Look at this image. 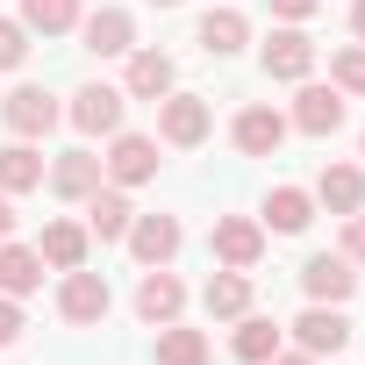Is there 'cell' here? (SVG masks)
<instances>
[{"label":"cell","instance_id":"cell-1","mask_svg":"<svg viewBox=\"0 0 365 365\" xmlns=\"http://www.w3.org/2000/svg\"><path fill=\"white\" fill-rule=\"evenodd\" d=\"M108 308H115V294H108V279L101 272H65V287H58V315L65 322H108Z\"/></svg>","mask_w":365,"mask_h":365},{"label":"cell","instance_id":"cell-2","mask_svg":"<svg viewBox=\"0 0 365 365\" xmlns=\"http://www.w3.org/2000/svg\"><path fill=\"white\" fill-rule=\"evenodd\" d=\"M208 244H215V258H222V265H230V272H251V265H258V258H265V230H258V222H251V215H222V222H215V237H208Z\"/></svg>","mask_w":365,"mask_h":365},{"label":"cell","instance_id":"cell-3","mask_svg":"<svg viewBox=\"0 0 365 365\" xmlns=\"http://www.w3.org/2000/svg\"><path fill=\"white\" fill-rule=\"evenodd\" d=\"M158 136L179 143V150H194V143L208 136V101H201V93H165V108H158Z\"/></svg>","mask_w":365,"mask_h":365},{"label":"cell","instance_id":"cell-4","mask_svg":"<svg viewBox=\"0 0 365 365\" xmlns=\"http://www.w3.org/2000/svg\"><path fill=\"white\" fill-rule=\"evenodd\" d=\"M122 101L129 93H115V86H79L72 93V129L79 136H115L122 129Z\"/></svg>","mask_w":365,"mask_h":365},{"label":"cell","instance_id":"cell-5","mask_svg":"<svg viewBox=\"0 0 365 365\" xmlns=\"http://www.w3.org/2000/svg\"><path fill=\"white\" fill-rule=\"evenodd\" d=\"M101 172L115 179V187H143V179H158V143L150 136H115V150L101 158Z\"/></svg>","mask_w":365,"mask_h":365},{"label":"cell","instance_id":"cell-6","mask_svg":"<svg viewBox=\"0 0 365 365\" xmlns=\"http://www.w3.org/2000/svg\"><path fill=\"white\" fill-rule=\"evenodd\" d=\"M301 287H308V301H329V308H344L351 294H358V272H351V258H308L301 265Z\"/></svg>","mask_w":365,"mask_h":365},{"label":"cell","instance_id":"cell-7","mask_svg":"<svg viewBox=\"0 0 365 365\" xmlns=\"http://www.w3.org/2000/svg\"><path fill=\"white\" fill-rule=\"evenodd\" d=\"M179 308H187V287H179L165 265H150V272H143V287H136V315L165 329V322H179Z\"/></svg>","mask_w":365,"mask_h":365},{"label":"cell","instance_id":"cell-8","mask_svg":"<svg viewBox=\"0 0 365 365\" xmlns=\"http://www.w3.org/2000/svg\"><path fill=\"white\" fill-rule=\"evenodd\" d=\"M0 115H8V129H15V136H51V122H58V101H51L43 86H15L8 101H0Z\"/></svg>","mask_w":365,"mask_h":365},{"label":"cell","instance_id":"cell-9","mask_svg":"<svg viewBox=\"0 0 365 365\" xmlns=\"http://www.w3.org/2000/svg\"><path fill=\"white\" fill-rule=\"evenodd\" d=\"M79 36H86L93 58H122V51H136V22H129L122 8H93V15L79 22Z\"/></svg>","mask_w":365,"mask_h":365},{"label":"cell","instance_id":"cell-10","mask_svg":"<svg viewBox=\"0 0 365 365\" xmlns=\"http://www.w3.org/2000/svg\"><path fill=\"white\" fill-rule=\"evenodd\" d=\"M315 72V43L301 36V29H272V43H265V79H308Z\"/></svg>","mask_w":365,"mask_h":365},{"label":"cell","instance_id":"cell-11","mask_svg":"<svg viewBox=\"0 0 365 365\" xmlns=\"http://www.w3.org/2000/svg\"><path fill=\"white\" fill-rule=\"evenodd\" d=\"M294 129H308V136H336V129H344V93H336V86H301V101H294Z\"/></svg>","mask_w":365,"mask_h":365},{"label":"cell","instance_id":"cell-12","mask_svg":"<svg viewBox=\"0 0 365 365\" xmlns=\"http://www.w3.org/2000/svg\"><path fill=\"white\" fill-rule=\"evenodd\" d=\"M129 251H136V265H172L179 222H172V215H136V222H129Z\"/></svg>","mask_w":365,"mask_h":365},{"label":"cell","instance_id":"cell-13","mask_svg":"<svg viewBox=\"0 0 365 365\" xmlns=\"http://www.w3.org/2000/svg\"><path fill=\"white\" fill-rule=\"evenodd\" d=\"M294 336H301V351H308V358H322V351H344V344H351V322H344L329 301H315V308L294 322Z\"/></svg>","mask_w":365,"mask_h":365},{"label":"cell","instance_id":"cell-14","mask_svg":"<svg viewBox=\"0 0 365 365\" xmlns=\"http://www.w3.org/2000/svg\"><path fill=\"white\" fill-rule=\"evenodd\" d=\"M287 143V115H272V108H244L237 115V150L244 158H272Z\"/></svg>","mask_w":365,"mask_h":365},{"label":"cell","instance_id":"cell-15","mask_svg":"<svg viewBox=\"0 0 365 365\" xmlns=\"http://www.w3.org/2000/svg\"><path fill=\"white\" fill-rule=\"evenodd\" d=\"M93 187H101V158H93V150H65V158L51 165V194H58V201H86Z\"/></svg>","mask_w":365,"mask_h":365},{"label":"cell","instance_id":"cell-16","mask_svg":"<svg viewBox=\"0 0 365 365\" xmlns=\"http://www.w3.org/2000/svg\"><path fill=\"white\" fill-rule=\"evenodd\" d=\"M244 43H251V22H244L237 8H208V15H201V51H208V58H237Z\"/></svg>","mask_w":365,"mask_h":365},{"label":"cell","instance_id":"cell-17","mask_svg":"<svg viewBox=\"0 0 365 365\" xmlns=\"http://www.w3.org/2000/svg\"><path fill=\"white\" fill-rule=\"evenodd\" d=\"M36 287H43V258H36L29 244H0V294L22 301V294H36Z\"/></svg>","mask_w":365,"mask_h":365},{"label":"cell","instance_id":"cell-18","mask_svg":"<svg viewBox=\"0 0 365 365\" xmlns=\"http://www.w3.org/2000/svg\"><path fill=\"white\" fill-rule=\"evenodd\" d=\"M129 222H136V208L122 201V187H108V194L93 187V194H86V230H93V237H129Z\"/></svg>","mask_w":365,"mask_h":365},{"label":"cell","instance_id":"cell-19","mask_svg":"<svg viewBox=\"0 0 365 365\" xmlns=\"http://www.w3.org/2000/svg\"><path fill=\"white\" fill-rule=\"evenodd\" d=\"M36 258L58 265V272H79V265H86V230H79V222H51L43 244H36Z\"/></svg>","mask_w":365,"mask_h":365},{"label":"cell","instance_id":"cell-20","mask_svg":"<svg viewBox=\"0 0 365 365\" xmlns=\"http://www.w3.org/2000/svg\"><path fill=\"white\" fill-rule=\"evenodd\" d=\"M315 194H322V208H336V215H358V208H365V172H358V165H329Z\"/></svg>","mask_w":365,"mask_h":365},{"label":"cell","instance_id":"cell-21","mask_svg":"<svg viewBox=\"0 0 365 365\" xmlns=\"http://www.w3.org/2000/svg\"><path fill=\"white\" fill-rule=\"evenodd\" d=\"M129 93L136 101H165L172 93V58L165 51H136L129 58Z\"/></svg>","mask_w":365,"mask_h":365},{"label":"cell","instance_id":"cell-22","mask_svg":"<svg viewBox=\"0 0 365 365\" xmlns=\"http://www.w3.org/2000/svg\"><path fill=\"white\" fill-rule=\"evenodd\" d=\"M265 222H272L279 237H301V230L315 222V201H308L301 187H272V201H265Z\"/></svg>","mask_w":365,"mask_h":365},{"label":"cell","instance_id":"cell-23","mask_svg":"<svg viewBox=\"0 0 365 365\" xmlns=\"http://www.w3.org/2000/svg\"><path fill=\"white\" fill-rule=\"evenodd\" d=\"M158 365H208V329L165 322V329H158Z\"/></svg>","mask_w":365,"mask_h":365},{"label":"cell","instance_id":"cell-24","mask_svg":"<svg viewBox=\"0 0 365 365\" xmlns=\"http://www.w3.org/2000/svg\"><path fill=\"white\" fill-rule=\"evenodd\" d=\"M29 187H43V158L29 143H8L0 150V194H29Z\"/></svg>","mask_w":365,"mask_h":365},{"label":"cell","instance_id":"cell-25","mask_svg":"<svg viewBox=\"0 0 365 365\" xmlns=\"http://www.w3.org/2000/svg\"><path fill=\"white\" fill-rule=\"evenodd\" d=\"M22 29H36V36L79 29V0H22Z\"/></svg>","mask_w":365,"mask_h":365},{"label":"cell","instance_id":"cell-26","mask_svg":"<svg viewBox=\"0 0 365 365\" xmlns=\"http://www.w3.org/2000/svg\"><path fill=\"white\" fill-rule=\"evenodd\" d=\"M272 351H279V322H265V315H244V322H237V358H244V365H265Z\"/></svg>","mask_w":365,"mask_h":365},{"label":"cell","instance_id":"cell-27","mask_svg":"<svg viewBox=\"0 0 365 365\" xmlns=\"http://www.w3.org/2000/svg\"><path fill=\"white\" fill-rule=\"evenodd\" d=\"M201 301H208V315H244V308H251V279H244V272H215Z\"/></svg>","mask_w":365,"mask_h":365},{"label":"cell","instance_id":"cell-28","mask_svg":"<svg viewBox=\"0 0 365 365\" xmlns=\"http://www.w3.org/2000/svg\"><path fill=\"white\" fill-rule=\"evenodd\" d=\"M329 79H336V93H365V43H351V51H336V65H329Z\"/></svg>","mask_w":365,"mask_h":365},{"label":"cell","instance_id":"cell-29","mask_svg":"<svg viewBox=\"0 0 365 365\" xmlns=\"http://www.w3.org/2000/svg\"><path fill=\"white\" fill-rule=\"evenodd\" d=\"M22 58H29V29L22 22H0V72H15Z\"/></svg>","mask_w":365,"mask_h":365},{"label":"cell","instance_id":"cell-30","mask_svg":"<svg viewBox=\"0 0 365 365\" xmlns=\"http://www.w3.org/2000/svg\"><path fill=\"white\" fill-rule=\"evenodd\" d=\"M344 258L365 265V215H344Z\"/></svg>","mask_w":365,"mask_h":365},{"label":"cell","instance_id":"cell-31","mask_svg":"<svg viewBox=\"0 0 365 365\" xmlns=\"http://www.w3.org/2000/svg\"><path fill=\"white\" fill-rule=\"evenodd\" d=\"M15 336H22V308H15V301H8V294H0V351H8V344H15Z\"/></svg>","mask_w":365,"mask_h":365},{"label":"cell","instance_id":"cell-32","mask_svg":"<svg viewBox=\"0 0 365 365\" xmlns=\"http://www.w3.org/2000/svg\"><path fill=\"white\" fill-rule=\"evenodd\" d=\"M315 8H322V0H272V15H279V22H308Z\"/></svg>","mask_w":365,"mask_h":365},{"label":"cell","instance_id":"cell-33","mask_svg":"<svg viewBox=\"0 0 365 365\" xmlns=\"http://www.w3.org/2000/svg\"><path fill=\"white\" fill-rule=\"evenodd\" d=\"M265 365H315V358H308V351H272Z\"/></svg>","mask_w":365,"mask_h":365},{"label":"cell","instance_id":"cell-34","mask_svg":"<svg viewBox=\"0 0 365 365\" xmlns=\"http://www.w3.org/2000/svg\"><path fill=\"white\" fill-rule=\"evenodd\" d=\"M8 230H15V201L0 194V244H8Z\"/></svg>","mask_w":365,"mask_h":365},{"label":"cell","instance_id":"cell-35","mask_svg":"<svg viewBox=\"0 0 365 365\" xmlns=\"http://www.w3.org/2000/svg\"><path fill=\"white\" fill-rule=\"evenodd\" d=\"M351 36L365 43V0H358V8H351Z\"/></svg>","mask_w":365,"mask_h":365},{"label":"cell","instance_id":"cell-36","mask_svg":"<svg viewBox=\"0 0 365 365\" xmlns=\"http://www.w3.org/2000/svg\"><path fill=\"white\" fill-rule=\"evenodd\" d=\"M150 8H179V0H150Z\"/></svg>","mask_w":365,"mask_h":365}]
</instances>
